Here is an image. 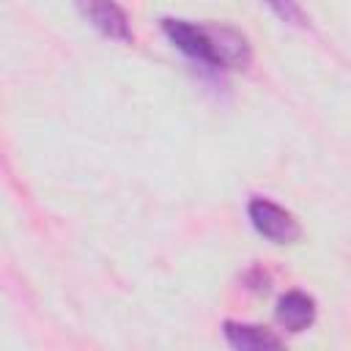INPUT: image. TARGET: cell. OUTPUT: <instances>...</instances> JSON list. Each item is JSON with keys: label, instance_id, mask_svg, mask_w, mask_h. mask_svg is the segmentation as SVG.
<instances>
[{"label": "cell", "instance_id": "3957f363", "mask_svg": "<svg viewBox=\"0 0 351 351\" xmlns=\"http://www.w3.org/2000/svg\"><path fill=\"white\" fill-rule=\"evenodd\" d=\"M80 14L107 38L115 41H132V25L126 11L115 0H74Z\"/></svg>", "mask_w": 351, "mask_h": 351}, {"label": "cell", "instance_id": "8992f818", "mask_svg": "<svg viewBox=\"0 0 351 351\" xmlns=\"http://www.w3.org/2000/svg\"><path fill=\"white\" fill-rule=\"evenodd\" d=\"M280 19L285 22H293V25H302V11L296 5V0H263Z\"/></svg>", "mask_w": 351, "mask_h": 351}, {"label": "cell", "instance_id": "52a82bcc", "mask_svg": "<svg viewBox=\"0 0 351 351\" xmlns=\"http://www.w3.org/2000/svg\"><path fill=\"white\" fill-rule=\"evenodd\" d=\"M244 282H250V288H255V291H269V274L258 266L244 274Z\"/></svg>", "mask_w": 351, "mask_h": 351}, {"label": "cell", "instance_id": "6da1fadb", "mask_svg": "<svg viewBox=\"0 0 351 351\" xmlns=\"http://www.w3.org/2000/svg\"><path fill=\"white\" fill-rule=\"evenodd\" d=\"M167 41L203 69H244L252 58L247 38L233 27H206L186 19H162Z\"/></svg>", "mask_w": 351, "mask_h": 351}, {"label": "cell", "instance_id": "277c9868", "mask_svg": "<svg viewBox=\"0 0 351 351\" xmlns=\"http://www.w3.org/2000/svg\"><path fill=\"white\" fill-rule=\"evenodd\" d=\"M277 324L288 332H304L315 321V299L307 296L304 291H288L277 302Z\"/></svg>", "mask_w": 351, "mask_h": 351}, {"label": "cell", "instance_id": "5b68a950", "mask_svg": "<svg viewBox=\"0 0 351 351\" xmlns=\"http://www.w3.org/2000/svg\"><path fill=\"white\" fill-rule=\"evenodd\" d=\"M222 332H225L228 346L236 348V351H266V348H280V346H282V340H280L271 329L258 326V324L225 321Z\"/></svg>", "mask_w": 351, "mask_h": 351}, {"label": "cell", "instance_id": "7a4b0ae2", "mask_svg": "<svg viewBox=\"0 0 351 351\" xmlns=\"http://www.w3.org/2000/svg\"><path fill=\"white\" fill-rule=\"evenodd\" d=\"M247 214H250L252 228L261 236H266L269 241H274V244H291V241L299 239L296 217L288 208H282L274 200H269V197H252L250 206H247Z\"/></svg>", "mask_w": 351, "mask_h": 351}]
</instances>
